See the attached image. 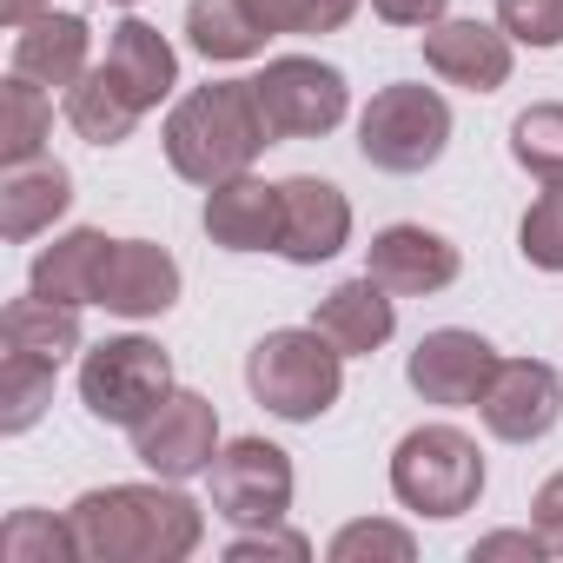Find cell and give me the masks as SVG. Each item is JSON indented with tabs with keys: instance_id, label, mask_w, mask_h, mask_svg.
<instances>
[{
	"instance_id": "cell-9",
	"label": "cell",
	"mask_w": 563,
	"mask_h": 563,
	"mask_svg": "<svg viewBox=\"0 0 563 563\" xmlns=\"http://www.w3.org/2000/svg\"><path fill=\"white\" fill-rule=\"evenodd\" d=\"M133 457L153 477H166V484H186V477L212 471V457H219V411H212V398L173 391L153 418L133 424Z\"/></svg>"
},
{
	"instance_id": "cell-12",
	"label": "cell",
	"mask_w": 563,
	"mask_h": 563,
	"mask_svg": "<svg viewBox=\"0 0 563 563\" xmlns=\"http://www.w3.org/2000/svg\"><path fill=\"white\" fill-rule=\"evenodd\" d=\"M490 372H497L490 339H477V332H464V325L424 332L418 352H411V365H405L411 391H418L424 405H451V411H457V405H477L484 385H490Z\"/></svg>"
},
{
	"instance_id": "cell-31",
	"label": "cell",
	"mask_w": 563,
	"mask_h": 563,
	"mask_svg": "<svg viewBox=\"0 0 563 563\" xmlns=\"http://www.w3.org/2000/svg\"><path fill=\"white\" fill-rule=\"evenodd\" d=\"M517 245H523L530 265L563 272V186H543V199H537V206L523 212V225H517Z\"/></svg>"
},
{
	"instance_id": "cell-25",
	"label": "cell",
	"mask_w": 563,
	"mask_h": 563,
	"mask_svg": "<svg viewBox=\"0 0 563 563\" xmlns=\"http://www.w3.org/2000/svg\"><path fill=\"white\" fill-rule=\"evenodd\" d=\"M47 133H54V100H47V87H34L27 74H8V80H0V166L41 159Z\"/></svg>"
},
{
	"instance_id": "cell-17",
	"label": "cell",
	"mask_w": 563,
	"mask_h": 563,
	"mask_svg": "<svg viewBox=\"0 0 563 563\" xmlns=\"http://www.w3.org/2000/svg\"><path fill=\"white\" fill-rule=\"evenodd\" d=\"M87 47H93V27L80 14L41 8L34 21L14 27V74H27L34 87H80Z\"/></svg>"
},
{
	"instance_id": "cell-26",
	"label": "cell",
	"mask_w": 563,
	"mask_h": 563,
	"mask_svg": "<svg viewBox=\"0 0 563 563\" xmlns=\"http://www.w3.org/2000/svg\"><path fill=\"white\" fill-rule=\"evenodd\" d=\"M54 372L47 358H27V352H0V431L21 438L27 424H41V411L54 405Z\"/></svg>"
},
{
	"instance_id": "cell-20",
	"label": "cell",
	"mask_w": 563,
	"mask_h": 563,
	"mask_svg": "<svg viewBox=\"0 0 563 563\" xmlns=\"http://www.w3.org/2000/svg\"><path fill=\"white\" fill-rule=\"evenodd\" d=\"M67 206H74V173L60 159H27V166H8V179H0V232L14 245L47 232Z\"/></svg>"
},
{
	"instance_id": "cell-13",
	"label": "cell",
	"mask_w": 563,
	"mask_h": 563,
	"mask_svg": "<svg viewBox=\"0 0 563 563\" xmlns=\"http://www.w3.org/2000/svg\"><path fill=\"white\" fill-rule=\"evenodd\" d=\"M365 272L398 299H424V292H444L457 278V245L431 225H385L365 245Z\"/></svg>"
},
{
	"instance_id": "cell-3",
	"label": "cell",
	"mask_w": 563,
	"mask_h": 563,
	"mask_svg": "<svg viewBox=\"0 0 563 563\" xmlns=\"http://www.w3.org/2000/svg\"><path fill=\"white\" fill-rule=\"evenodd\" d=\"M245 385L252 398L286 418V424H312L339 405L345 391V352L319 332V325H286V332H265L245 352Z\"/></svg>"
},
{
	"instance_id": "cell-19",
	"label": "cell",
	"mask_w": 563,
	"mask_h": 563,
	"mask_svg": "<svg viewBox=\"0 0 563 563\" xmlns=\"http://www.w3.org/2000/svg\"><path fill=\"white\" fill-rule=\"evenodd\" d=\"M107 252H113V239H107V232H93V225H80V232H67V239L41 245V252H34V272H27V292L60 299V306H100V272H107Z\"/></svg>"
},
{
	"instance_id": "cell-1",
	"label": "cell",
	"mask_w": 563,
	"mask_h": 563,
	"mask_svg": "<svg viewBox=\"0 0 563 563\" xmlns=\"http://www.w3.org/2000/svg\"><path fill=\"white\" fill-rule=\"evenodd\" d=\"M67 523L80 543V563H179L206 543V510L166 477L87 490L67 510Z\"/></svg>"
},
{
	"instance_id": "cell-23",
	"label": "cell",
	"mask_w": 563,
	"mask_h": 563,
	"mask_svg": "<svg viewBox=\"0 0 563 563\" xmlns=\"http://www.w3.org/2000/svg\"><path fill=\"white\" fill-rule=\"evenodd\" d=\"M67 120H74V133L87 140V146H120V140H133V126L146 120V107L113 80V67L100 60V67H87L80 74V87H67Z\"/></svg>"
},
{
	"instance_id": "cell-27",
	"label": "cell",
	"mask_w": 563,
	"mask_h": 563,
	"mask_svg": "<svg viewBox=\"0 0 563 563\" xmlns=\"http://www.w3.org/2000/svg\"><path fill=\"white\" fill-rule=\"evenodd\" d=\"M510 159L543 179V186H563V100H543V107H523L510 120Z\"/></svg>"
},
{
	"instance_id": "cell-6",
	"label": "cell",
	"mask_w": 563,
	"mask_h": 563,
	"mask_svg": "<svg viewBox=\"0 0 563 563\" xmlns=\"http://www.w3.org/2000/svg\"><path fill=\"white\" fill-rule=\"evenodd\" d=\"M173 398V358L153 339H107L80 358V405L100 424L133 431L140 418H153Z\"/></svg>"
},
{
	"instance_id": "cell-21",
	"label": "cell",
	"mask_w": 563,
	"mask_h": 563,
	"mask_svg": "<svg viewBox=\"0 0 563 563\" xmlns=\"http://www.w3.org/2000/svg\"><path fill=\"white\" fill-rule=\"evenodd\" d=\"M107 67H113V80H120L146 113L179 87V54H173L166 34L146 27V21H120V27H113V41H107Z\"/></svg>"
},
{
	"instance_id": "cell-28",
	"label": "cell",
	"mask_w": 563,
	"mask_h": 563,
	"mask_svg": "<svg viewBox=\"0 0 563 563\" xmlns=\"http://www.w3.org/2000/svg\"><path fill=\"white\" fill-rule=\"evenodd\" d=\"M0 556L8 563H74L80 543H74V523L54 517V510H14L0 523Z\"/></svg>"
},
{
	"instance_id": "cell-18",
	"label": "cell",
	"mask_w": 563,
	"mask_h": 563,
	"mask_svg": "<svg viewBox=\"0 0 563 563\" xmlns=\"http://www.w3.org/2000/svg\"><path fill=\"white\" fill-rule=\"evenodd\" d=\"M312 325H319L345 358H372V352L398 332V306H391V292L378 286V278L365 272V278H345V286H332V292L319 299Z\"/></svg>"
},
{
	"instance_id": "cell-4",
	"label": "cell",
	"mask_w": 563,
	"mask_h": 563,
	"mask_svg": "<svg viewBox=\"0 0 563 563\" xmlns=\"http://www.w3.org/2000/svg\"><path fill=\"white\" fill-rule=\"evenodd\" d=\"M391 497L418 517H464L484 497L477 438L457 424H418L391 451Z\"/></svg>"
},
{
	"instance_id": "cell-29",
	"label": "cell",
	"mask_w": 563,
	"mask_h": 563,
	"mask_svg": "<svg viewBox=\"0 0 563 563\" xmlns=\"http://www.w3.org/2000/svg\"><path fill=\"white\" fill-rule=\"evenodd\" d=\"M265 34H339L358 0H245Z\"/></svg>"
},
{
	"instance_id": "cell-11",
	"label": "cell",
	"mask_w": 563,
	"mask_h": 563,
	"mask_svg": "<svg viewBox=\"0 0 563 563\" xmlns=\"http://www.w3.org/2000/svg\"><path fill=\"white\" fill-rule=\"evenodd\" d=\"M278 212H286L278 219V252L292 265H325L352 239V199L332 179H312V173L278 179Z\"/></svg>"
},
{
	"instance_id": "cell-15",
	"label": "cell",
	"mask_w": 563,
	"mask_h": 563,
	"mask_svg": "<svg viewBox=\"0 0 563 563\" xmlns=\"http://www.w3.org/2000/svg\"><path fill=\"white\" fill-rule=\"evenodd\" d=\"M424 67L451 87L497 93L510 80V34L490 21H438L424 27Z\"/></svg>"
},
{
	"instance_id": "cell-32",
	"label": "cell",
	"mask_w": 563,
	"mask_h": 563,
	"mask_svg": "<svg viewBox=\"0 0 563 563\" xmlns=\"http://www.w3.org/2000/svg\"><path fill=\"white\" fill-rule=\"evenodd\" d=\"M497 27L523 47H563V0H497Z\"/></svg>"
},
{
	"instance_id": "cell-38",
	"label": "cell",
	"mask_w": 563,
	"mask_h": 563,
	"mask_svg": "<svg viewBox=\"0 0 563 563\" xmlns=\"http://www.w3.org/2000/svg\"><path fill=\"white\" fill-rule=\"evenodd\" d=\"M120 8H133V0H120Z\"/></svg>"
},
{
	"instance_id": "cell-7",
	"label": "cell",
	"mask_w": 563,
	"mask_h": 563,
	"mask_svg": "<svg viewBox=\"0 0 563 563\" xmlns=\"http://www.w3.org/2000/svg\"><path fill=\"white\" fill-rule=\"evenodd\" d=\"M252 87H258V107H265L272 140H319L352 107L345 74L325 67V60H312V54H278V60H265V74Z\"/></svg>"
},
{
	"instance_id": "cell-5",
	"label": "cell",
	"mask_w": 563,
	"mask_h": 563,
	"mask_svg": "<svg viewBox=\"0 0 563 563\" xmlns=\"http://www.w3.org/2000/svg\"><path fill=\"white\" fill-rule=\"evenodd\" d=\"M444 146H451V107L438 87L398 80V87L372 93V107L358 120V153L378 173H424L444 159Z\"/></svg>"
},
{
	"instance_id": "cell-37",
	"label": "cell",
	"mask_w": 563,
	"mask_h": 563,
	"mask_svg": "<svg viewBox=\"0 0 563 563\" xmlns=\"http://www.w3.org/2000/svg\"><path fill=\"white\" fill-rule=\"evenodd\" d=\"M47 8V0H0V21H8V27H21V21H34Z\"/></svg>"
},
{
	"instance_id": "cell-8",
	"label": "cell",
	"mask_w": 563,
	"mask_h": 563,
	"mask_svg": "<svg viewBox=\"0 0 563 563\" xmlns=\"http://www.w3.org/2000/svg\"><path fill=\"white\" fill-rule=\"evenodd\" d=\"M212 510L239 530L278 523L292 510V457L265 444V438H239L212 457Z\"/></svg>"
},
{
	"instance_id": "cell-34",
	"label": "cell",
	"mask_w": 563,
	"mask_h": 563,
	"mask_svg": "<svg viewBox=\"0 0 563 563\" xmlns=\"http://www.w3.org/2000/svg\"><path fill=\"white\" fill-rule=\"evenodd\" d=\"M530 530L543 537L550 556H563V471L537 484V497H530Z\"/></svg>"
},
{
	"instance_id": "cell-24",
	"label": "cell",
	"mask_w": 563,
	"mask_h": 563,
	"mask_svg": "<svg viewBox=\"0 0 563 563\" xmlns=\"http://www.w3.org/2000/svg\"><path fill=\"white\" fill-rule=\"evenodd\" d=\"M186 41L206 60H252L272 34L258 27V14L245 8V0H192L186 8Z\"/></svg>"
},
{
	"instance_id": "cell-22",
	"label": "cell",
	"mask_w": 563,
	"mask_h": 563,
	"mask_svg": "<svg viewBox=\"0 0 563 563\" xmlns=\"http://www.w3.org/2000/svg\"><path fill=\"white\" fill-rule=\"evenodd\" d=\"M0 352H27V358H47V365H67V352H80V306H60V299H14L0 312Z\"/></svg>"
},
{
	"instance_id": "cell-30",
	"label": "cell",
	"mask_w": 563,
	"mask_h": 563,
	"mask_svg": "<svg viewBox=\"0 0 563 563\" xmlns=\"http://www.w3.org/2000/svg\"><path fill=\"white\" fill-rule=\"evenodd\" d=\"M325 556L332 563H365V556H391V563H411L418 556V537L405 530V523H345L332 543H325Z\"/></svg>"
},
{
	"instance_id": "cell-36",
	"label": "cell",
	"mask_w": 563,
	"mask_h": 563,
	"mask_svg": "<svg viewBox=\"0 0 563 563\" xmlns=\"http://www.w3.org/2000/svg\"><path fill=\"white\" fill-rule=\"evenodd\" d=\"M372 8L391 27H438L444 21V0H372Z\"/></svg>"
},
{
	"instance_id": "cell-14",
	"label": "cell",
	"mask_w": 563,
	"mask_h": 563,
	"mask_svg": "<svg viewBox=\"0 0 563 563\" xmlns=\"http://www.w3.org/2000/svg\"><path fill=\"white\" fill-rule=\"evenodd\" d=\"M179 299V265L153 239H113L107 272H100V306L120 319H159Z\"/></svg>"
},
{
	"instance_id": "cell-16",
	"label": "cell",
	"mask_w": 563,
	"mask_h": 563,
	"mask_svg": "<svg viewBox=\"0 0 563 563\" xmlns=\"http://www.w3.org/2000/svg\"><path fill=\"white\" fill-rule=\"evenodd\" d=\"M278 186L239 173V179H219L206 186V239L225 245V252H278Z\"/></svg>"
},
{
	"instance_id": "cell-33",
	"label": "cell",
	"mask_w": 563,
	"mask_h": 563,
	"mask_svg": "<svg viewBox=\"0 0 563 563\" xmlns=\"http://www.w3.org/2000/svg\"><path fill=\"white\" fill-rule=\"evenodd\" d=\"M225 556H232V563H252V556H286V563H306V556H312V543H306L299 530H278V523H258V530L232 537V543H225Z\"/></svg>"
},
{
	"instance_id": "cell-2",
	"label": "cell",
	"mask_w": 563,
	"mask_h": 563,
	"mask_svg": "<svg viewBox=\"0 0 563 563\" xmlns=\"http://www.w3.org/2000/svg\"><path fill=\"white\" fill-rule=\"evenodd\" d=\"M265 146H272V126H265L252 80H212L166 113V159L192 186H219V179L252 173V159Z\"/></svg>"
},
{
	"instance_id": "cell-10",
	"label": "cell",
	"mask_w": 563,
	"mask_h": 563,
	"mask_svg": "<svg viewBox=\"0 0 563 563\" xmlns=\"http://www.w3.org/2000/svg\"><path fill=\"white\" fill-rule=\"evenodd\" d=\"M477 418L504 444H537L563 418V378L543 358H497V372L477 398Z\"/></svg>"
},
{
	"instance_id": "cell-35",
	"label": "cell",
	"mask_w": 563,
	"mask_h": 563,
	"mask_svg": "<svg viewBox=\"0 0 563 563\" xmlns=\"http://www.w3.org/2000/svg\"><path fill=\"white\" fill-rule=\"evenodd\" d=\"M497 556H523V563H537V556H550V550H543L537 530H490V537L471 543V563H497Z\"/></svg>"
}]
</instances>
